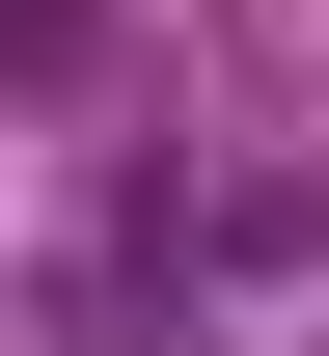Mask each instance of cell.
<instances>
[{"instance_id":"cell-1","label":"cell","mask_w":329,"mask_h":356,"mask_svg":"<svg viewBox=\"0 0 329 356\" xmlns=\"http://www.w3.org/2000/svg\"><path fill=\"white\" fill-rule=\"evenodd\" d=\"M192 274H329V192L302 165H220V192H192Z\"/></svg>"}]
</instances>
